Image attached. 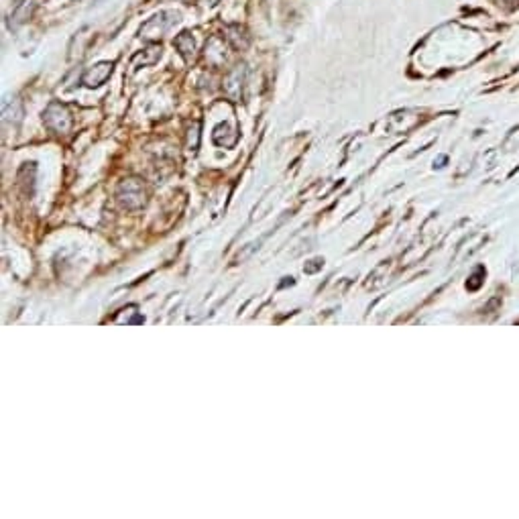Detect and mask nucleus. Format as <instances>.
Here are the masks:
<instances>
[{"label": "nucleus", "mask_w": 519, "mask_h": 519, "mask_svg": "<svg viewBox=\"0 0 519 519\" xmlns=\"http://www.w3.org/2000/svg\"><path fill=\"white\" fill-rule=\"evenodd\" d=\"M45 124L49 128H53L56 133H67L71 126V119L67 108L60 104V102H51L49 108L45 110Z\"/></svg>", "instance_id": "obj_1"}, {"label": "nucleus", "mask_w": 519, "mask_h": 519, "mask_svg": "<svg viewBox=\"0 0 519 519\" xmlns=\"http://www.w3.org/2000/svg\"><path fill=\"white\" fill-rule=\"evenodd\" d=\"M176 21H178V15H176V12H159V15H155L151 21H149V23L141 29V33L145 35V33H149L151 29H155L151 33V37H155V35H161L163 31L169 29V25H171V23H176Z\"/></svg>", "instance_id": "obj_2"}, {"label": "nucleus", "mask_w": 519, "mask_h": 519, "mask_svg": "<svg viewBox=\"0 0 519 519\" xmlns=\"http://www.w3.org/2000/svg\"><path fill=\"white\" fill-rule=\"evenodd\" d=\"M112 74V63H98L96 67H92L86 71L84 76V84L90 86V88H96L100 84H104L108 80V76Z\"/></svg>", "instance_id": "obj_3"}, {"label": "nucleus", "mask_w": 519, "mask_h": 519, "mask_svg": "<svg viewBox=\"0 0 519 519\" xmlns=\"http://www.w3.org/2000/svg\"><path fill=\"white\" fill-rule=\"evenodd\" d=\"M173 45L180 49V53H182L185 60H192V58H194V39H192L189 33H182V35L173 41Z\"/></svg>", "instance_id": "obj_4"}, {"label": "nucleus", "mask_w": 519, "mask_h": 519, "mask_svg": "<svg viewBox=\"0 0 519 519\" xmlns=\"http://www.w3.org/2000/svg\"><path fill=\"white\" fill-rule=\"evenodd\" d=\"M33 8H35V2H33V0H21V4H19V6L15 8V12H12V23H15V25L25 23L31 17Z\"/></svg>", "instance_id": "obj_5"}]
</instances>
